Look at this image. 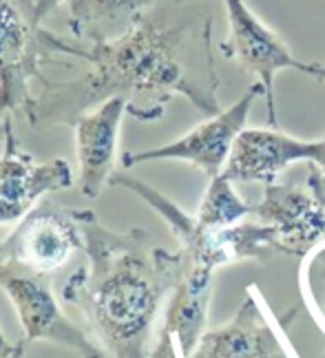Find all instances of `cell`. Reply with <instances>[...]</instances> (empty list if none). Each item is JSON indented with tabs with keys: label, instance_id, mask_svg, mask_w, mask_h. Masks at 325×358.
<instances>
[{
	"label": "cell",
	"instance_id": "cell-21",
	"mask_svg": "<svg viewBox=\"0 0 325 358\" xmlns=\"http://www.w3.org/2000/svg\"><path fill=\"white\" fill-rule=\"evenodd\" d=\"M13 352H16V345H11V343L3 336V332H0V358H11Z\"/></svg>",
	"mask_w": 325,
	"mask_h": 358
},
{
	"label": "cell",
	"instance_id": "cell-11",
	"mask_svg": "<svg viewBox=\"0 0 325 358\" xmlns=\"http://www.w3.org/2000/svg\"><path fill=\"white\" fill-rule=\"evenodd\" d=\"M252 215L275 232L279 255L303 259L325 241V203L310 188L263 184Z\"/></svg>",
	"mask_w": 325,
	"mask_h": 358
},
{
	"label": "cell",
	"instance_id": "cell-12",
	"mask_svg": "<svg viewBox=\"0 0 325 358\" xmlns=\"http://www.w3.org/2000/svg\"><path fill=\"white\" fill-rule=\"evenodd\" d=\"M212 274V268L184 257L180 281L171 292L151 358H188L195 352L199 338L206 332Z\"/></svg>",
	"mask_w": 325,
	"mask_h": 358
},
{
	"label": "cell",
	"instance_id": "cell-14",
	"mask_svg": "<svg viewBox=\"0 0 325 358\" xmlns=\"http://www.w3.org/2000/svg\"><path fill=\"white\" fill-rule=\"evenodd\" d=\"M124 113H129L127 100L111 98L73 124L80 192L89 199H96L115 173L117 133Z\"/></svg>",
	"mask_w": 325,
	"mask_h": 358
},
{
	"label": "cell",
	"instance_id": "cell-16",
	"mask_svg": "<svg viewBox=\"0 0 325 358\" xmlns=\"http://www.w3.org/2000/svg\"><path fill=\"white\" fill-rule=\"evenodd\" d=\"M252 210L254 206L243 201L235 192L233 182L222 173L210 179L195 217L206 228H230L241 224L248 215H252Z\"/></svg>",
	"mask_w": 325,
	"mask_h": 358
},
{
	"label": "cell",
	"instance_id": "cell-15",
	"mask_svg": "<svg viewBox=\"0 0 325 358\" xmlns=\"http://www.w3.org/2000/svg\"><path fill=\"white\" fill-rule=\"evenodd\" d=\"M157 0H69V31L89 45L129 31Z\"/></svg>",
	"mask_w": 325,
	"mask_h": 358
},
{
	"label": "cell",
	"instance_id": "cell-4",
	"mask_svg": "<svg viewBox=\"0 0 325 358\" xmlns=\"http://www.w3.org/2000/svg\"><path fill=\"white\" fill-rule=\"evenodd\" d=\"M87 51L45 29L34 0H0V115L24 111L43 62L58 56L87 60Z\"/></svg>",
	"mask_w": 325,
	"mask_h": 358
},
{
	"label": "cell",
	"instance_id": "cell-18",
	"mask_svg": "<svg viewBox=\"0 0 325 358\" xmlns=\"http://www.w3.org/2000/svg\"><path fill=\"white\" fill-rule=\"evenodd\" d=\"M305 186L325 203V159L321 164H312V169H310V173H308Z\"/></svg>",
	"mask_w": 325,
	"mask_h": 358
},
{
	"label": "cell",
	"instance_id": "cell-22",
	"mask_svg": "<svg viewBox=\"0 0 325 358\" xmlns=\"http://www.w3.org/2000/svg\"><path fill=\"white\" fill-rule=\"evenodd\" d=\"M27 345H29V343H27L24 338H20V341L16 343V352H13V356H11V358H22V356H24Z\"/></svg>",
	"mask_w": 325,
	"mask_h": 358
},
{
	"label": "cell",
	"instance_id": "cell-7",
	"mask_svg": "<svg viewBox=\"0 0 325 358\" xmlns=\"http://www.w3.org/2000/svg\"><path fill=\"white\" fill-rule=\"evenodd\" d=\"M0 287L18 310L22 338L27 343L49 341L78 352L82 358H108L106 352L87 336L85 329L73 325L62 314L47 274L0 266Z\"/></svg>",
	"mask_w": 325,
	"mask_h": 358
},
{
	"label": "cell",
	"instance_id": "cell-17",
	"mask_svg": "<svg viewBox=\"0 0 325 358\" xmlns=\"http://www.w3.org/2000/svg\"><path fill=\"white\" fill-rule=\"evenodd\" d=\"M299 285L310 314L325 332V241L301 259Z\"/></svg>",
	"mask_w": 325,
	"mask_h": 358
},
{
	"label": "cell",
	"instance_id": "cell-2",
	"mask_svg": "<svg viewBox=\"0 0 325 358\" xmlns=\"http://www.w3.org/2000/svg\"><path fill=\"white\" fill-rule=\"evenodd\" d=\"M87 266L69 274L62 301L78 308L108 358H151L153 332L164 299L184 268L182 252H168L148 232H113L93 210H78Z\"/></svg>",
	"mask_w": 325,
	"mask_h": 358
},
{
	"label": "cell",
	"instance_id": "cell-5",
	"mask_svg": "<svg viewBox=\"0 0 325 358\" xmlns=\"http://www.w3.org/2000/svg\"><path fill=\"white\" fill-rule=\"evenodd\" d=\"M80 213L56 201H43L22 217L9 237L0 241V266L36 274L56 272L75 250H82Z\"/></svg>",
	"mask_w": 325,
	"mask_h": 358
},
{
	"label": "cell",
	"instance_id": "cell-19",
	"mask_svg": "<svg viewBox=\"0 0 325 358\" xmlns=\"http://www.w3.org/2000/svg\"><path fill=\"white\" fill-rule=\"evenodd\" d=\"M64 0H34V9H36V18L43 22L49 13L56 11Z\"/></svg>",
	"mask_w": 325,
	"mask_h": 358
},
{
	"label": "cell",
	"instance_id": "cell-1",
	"mask_svg": "<svg viewBox=\"0 0 325 358\" xmlns=\"http://www.w3.org/2000/svg\"><path fill=\"white\" fill-rule=\"evenodd\" d=\"M87 62L91 69L75 80H38L22 111L29 127H73L111 98L127 100L129 115L142 122L164 115L171 95H184L206 117L222 111L208 0H157L129 31L91 45Z\"/></svg>",
	"mask_w": 325,
	"mask_h": 358
},
{
	"label": "cell",
	"instance_id": "cell-6",
	"mask_svg": "<svg viewBox=\"0 0 325 358\" xmlns=\"http://www.w3.org/2000/svg\"><path fill=\"white\" fill-rule=\"evenodd\" d=\"M259 95H266V89L261 82H254L233 106H228L226 111H219L212 117H206L199 127L182 135L180 140L148 150H129L122 155V166L133 169L146 162L180 159L197 166L208 179L222 175L237 135L246 129L250 106Z\"/></svg>",
	"mask_w": 325,
	"mask_h": 358
},
{
	"label": "cell",
	"instance_id": "cell-9",
	"mask_svg": "<svg viewBox=\"0 0 325 358\" xmlns=\"http://www.w3.org/2000/svg\"><path fill=\"white\" fill-rule=\"evenodd\" d=\"M188 358H296L281 325L268 316L263 301L250 285L239 310L226 325L208 329Z\"/></svg>",
	"mask_w": 325,
	"mask_h": 358
},
{
	"label": "cell",
	"instance_id": "cell-8",
	"mask_svg": "<svg viewBox=\"0 0 325 358\" xmlns=\"http://www.w3.org/2000/svg\"><path fill=\"white\" fill-rule=\"evenodd\" d=\"M224 5L228 16V36L219 45V51L259 78L266 89L268 124L277 129L275 76L283 69L303 71L305 62H299L292 56L286 43L250 11L246 0H224Z\"/></svg>",
	"mask_w": 325,
	"mask_h": 358
},
{
	"label": "cell",
	"instance_id": "cell-3",
	"mask_svg": "<svg viewBox=\"0 0 325 358\" xmlns=\"http://www.w3.org/2000/svg\"><path fill=\"white\" fill-rule=\"evenodd\" d=\"M108 184L127 188L142 197L171 226L173 235L180 241V252L195 264L217 270L243 259H254L266 264L268 259L279 255L275 245V232L261 222L237 224L230 228H206L197 222V217L186 215L166 195H161L159 190L129 173L115 171Z\"/></svg>",
	"mask_w": 325,
	"mask_h": 358
},
{
	"label": "cell",
	"instance_id": "cell-10",
	"mask_svg": "<svg viewBox=\"0 0 325 358\" xmlns=\"http://www.w3.org/2000/svg\"><path fill=\"white\" fill-rule=\"evenodd\" d=\"M5 150L0 157V224L22 219L34 203L47 195L73 186V171L62 157L38 164L24 153L13 133V117L5 122Z\"/></svg>",
	"mask_w": 325,
	"mask_h": 358
},
{
	"label": "cell",
	"instance_id": "cell-23",
	"mask_svg": "<svg viewBox=\"0 0 325 358\" xmlns=\"http://www.w3.org/2000/svg\"><path fill=\"white\" fill-rule=\"evenodd\" d=\"M0 140H5V127H0Z\"/></svg>",
	"mask_w": 325,
	"mask_h": 358
},
{
	"label": "cell",
	"instance_id": "cell-20",
	"mask_svg": "<svg viewBox=\"0 0 325 358\" xmlns=\"http://www.w3.org/2000/svg\"><path fill=\"white\" fill-rule=\"evenodd\" d=\"M305 76H312L317 80H323L325 82V64H319V62H310V64H303V71Z\"/></svg>",
	"mask_w": 325,
	"mask_h": 358
},
{
	"label": "cell",
	"instance_id": "cell-13",
	"mask_svg": "<svg viewBox=\"0 0 325 358\" xmlns=\"http://www.w3.org/2000/svg\"><path fill=\"white\" fill-rule=\"evenodd\" d=\"M325 159V137L303 142L277 129H243L230 150L224 175L230 182L275 184L277 177L294 162L321 164Z\"/></svg>",
	"mask_w": 325,
	"mask_h": 358
}]
</instances>
